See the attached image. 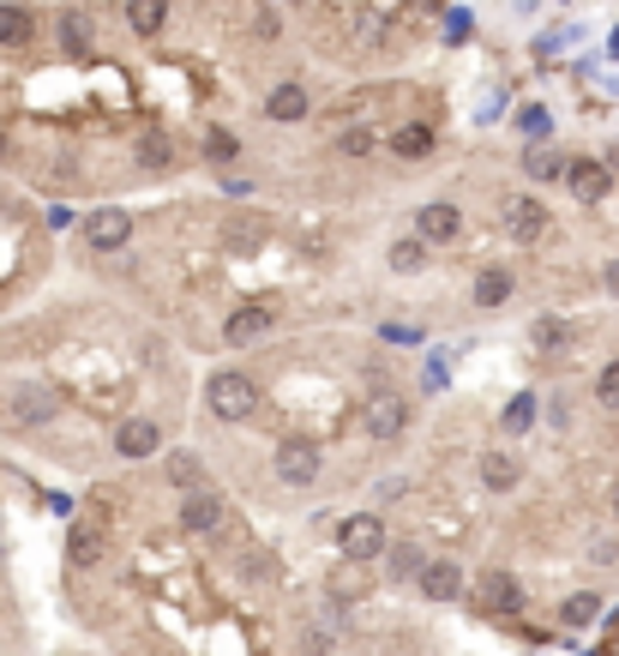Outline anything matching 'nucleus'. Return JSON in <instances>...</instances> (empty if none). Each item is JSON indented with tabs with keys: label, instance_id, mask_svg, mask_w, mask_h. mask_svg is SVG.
<instances>
[{
	"label": "nucleus",
	"instance_id": "nucleus-17",
	"mask_svg": "<svg viewBox=\"0 0 619 656\" xmlns=\"http://www.w3.org/2000/svg\"><path fill=\"white\" fill-rule=\"evenodd\" d=\"M265 114H270V121H301V114H307V91L295 79L277 85V91L265 97Z\"/></svg>",
	"mask_w": 619,
	"mask_h": 656
},
{
	"label": "nucleus",
	"instance_id": "nucleus-2",
	"mask_svg": "<svg viewBox=\"0 0 619 656\" xmlns=\"http://www.w3.org/2000/svg\"><path fill=\"white\" fill-rule=\"evenodd\" d=\"M205 397H211V416H223V422H247V416H253V404H259L253 380H247V374H235V368L211 374V385H205Z\"/></svg>",
	"mask_w": 619,
	"mask_h": 656
},
{
	"label": "nucleus",
	"instance_id": "nucleus-26",
	"mask_svg": "<svg viewBox=\"0 0 619 656\" xmlns=\"http://www.w3.org/2000/svg\"><path fill=\"white\" fill-rule=\"evenodd\" d=\"M530 428H535V397L518 392V397L506 404V434H530Z\"/></svg>",
	"mask_w": 619,
	"mask_h": 656
},
{
	"label": "nucleus",
	"instance_id": "nucleus-18",
	"mask_svg": "<svg viewBox=\"0 0 619 656\" xmlns=\"http://www.w3.org/2000/svg\"><path fill=\"white\" fill-rule=\"evenodd\" d=\"M36 36V19L24 7H0V48H24Z\"/></svg>",
	"mask_w": 619,
	"mask_h": 656
},
{
	"label": "nucleus",
	"instance_id": "nucleus-7",
	"mask_svg": "<svg viewBox=\"0 0 619 656\" xmlns=\"http://www.w3.org/2000/svg\"><path fill=\"white\" fill-rule=\"evenodd\" d=\"M277 482H289V488L319 482V446L313 440H283L277 446Z\"/></svg>",
	"mask_w": 619,
	"mask_h": 656
},
{
	"label": "nucleus",
	"instance_id": "nucleus-19",
	"mask_svg": "<svg viewBox=\"0 0 619 656\" xmlns=\"http://www.w3.org/2000/svg\"><path fill=\"white\" fill-rule=\"evenodd\" d=\"M163 19H169V0H126V24H133L139 36H157Z\"/></svg>",
	"mask_w": 619,
	"mask_h": 656
},
{
	"label": "nucleus",
	"instance_id": "nucleus-3",
	"mask_svg": "<svg viewBox=\"0 0 619 656\" xmlns=\"http://www.w3.org/2000/svg\"><path fill=\"white\" fill-rule=\"evenodd\" d=\"M499 223H506L511 241H541L553 229V217H548V205H541V199H530V193H511V199L499 205Z\"/></svg>",
	"mask_w": 619,
	"mask_h": 656
},
{
	"label": "nucleus",
	"instance_id": "nucleus-16",
	"mask_svg": "<svg viewBox=\"0 0 619 656\" xmlns=\"http://www.w3.org/2000/svg\"><path fill=\"white\" fill-rule=\"evenodd\" d=\"M565 170H572V163H565L560 151H548V145L523 151V175H530V182H565Z\"/></svg>",
	"mask_w": 619,
	"mask_h": 656
},
{
	"label": "nucleus",
	"instance_id": "nucleus-12",
	"mask_svg": "<svg viewBox=\"0 0 619 656\" xmlns=\"http://www.w3.org/2000/svg\"><path fill=\"white\" fill-rule=\"evenodd\" d=\"M114 446H121V458H151V452L163 446V428H157L151 416H133V422H121Z\"/></svg>",
	"mask_w": 619,
	"mask_h": 656
},
{
	"label": "nucleus",
	"instance_id": "nucleus-31",
	"mask_svg": "<svg viewBox=\"0 0 619 656\" xmlns=\"http://www.w3.org/2000/svg\"><path fill=\"white\" fill-rule=\"evenodd\" d=\"M338 145H343V157H367V151H373V133H367V127H350Z\"/></svg>",
	"mask_w": 619,
	"mask_h": 656
},
{
	"label": "nucleus",
	"instance_id": "nucleus-28",
	"mask_svg": "<svg viewBox=\"0 0 619 656\" xmlns=\"http://www.w3.org/2000/svg\"><path fill=\"white\" fill-rule=\"evenodd\" d=\"M205 151H211L217 163H229V157H235V151H241V139L229 133V127H211V133H205Z\"/></svg>",
	"mask_w": 619,
	"mask_h": 656
},
{
	"label": "nucleus",
	"instance_id": "nucleus-1",
	"mask_svg": "<svg viewBox=\"0 0 619 656\" xmlns=\"http://www.w3.org/2000/svg\"><path fill=\"white\" fill-rule=\"evenodd\" d=\"M0 409L12 416V428H43L60 404H55V392H48L43 380H12V392L0 397Z\"/></svg>",
	"mask_w": 619,
	"mask_h": 656
},
{
	"label": "nucleus",
	"instance_id": "nucleus-21",
	"mask_svg": "<svg viewBox=\"0 0 619 656\" xmlns=\"http://www.w3.org/2000/svg\"><path fill=\"white\" fill-rule=\"evenodd\" d=\"M475 302H482V307L511 302V272H499V265H494V272H482V277H475Z\"/></svg>",
	"mask_w": 619,
	"mask_h": 656
},
{
	"label": "nucleus",
	"instance_id": "nucleus-30",
	"mask_svg": "<svg viewBox=\"0 0 619 656\" xmlns=\"http://www.w3.org/2000/svg\"><path fill=\"white\" fill-rule=\"evenodd\" d=\"M565 343V319H535V350H560Z\"/></svg>",
	"mask_w": 619,
	"mask_h": 656
},
{
	"label": "nucleus",
	"instance_id": "nucleus-35",
	"mask_svg": "<svg viewBox=\"0 0 619 656\" xmlns=\"http://www.w3.org/2000/svg\"><path fill=\"white\" fill-rule=\"evenodd\" d=\"M385 338H391V343H421V331L416 326H385Z\"/></svg>",
	"mask_w": 619,
	"mask_h": 656
},
{
	"label": "nucleus",
	"instance_id": "nucleus-37",
	"mask_svg": "<svg viewBox=\"0 0 619 656\" xmlns=\"http://www.w3.org/2000/svg\"><path fill=\"white\" fill-rule=\"evenodd\" d=\"M614 518H619V488H614Z\"/></svg>",
	"mask_w": 619,
	"mask_h": 656
},
{
	"label": "nucleus",
	"instance_id": "nucleus-15",
	"mask_svg": "<svg viewBox=\"0 0 619 656\" xmlns=\"http://www.w3.org/2000/svg\"><path fill=\"white\" fill-rule=\"evenodd\" d=\"M67 560H73V566H97V560H102V531H97L90 518H79V524L67 531Z\"/></svg>",
	"mask_w": 619,
	"mask_h": 656
},
{
	"label": "nucleus",
	"instance_id": "nucleus-33",
	"mask_svg": "<svg viewBox=\"0 0 619 656\" xmlns=\"http://www.w3.org/2000/svg\"><path fill=\"white\" fill-rule=\"evenodd\" d=\"M391 265H397V272H416V265H421V241H397Z\"/></svg>",
	"mask_w": 619,
	"mask_h": 656
},
{
	"label": "nucleus",
	"instance_id": "nucleus-6",
	"mask_svg": "<svg viewBox=\"0 0 619 656\" xmlns=\"http://www.w3.org/2000/svg\"><path fill=\"white\" fill-rule=\"evenodd\" d=\"M565 187H572L584 205H601V199L614 193V163H601V157H572V170H565Z\"/></svg>",
	"mask_w": 619,
	"mask_h": 656
},
{
	"label": "nucleus",
	"instance_id": "nucleus-9",
	"mask_svg": "<svg viewBox=\"0 0 619 656\" xmlns=\"http://www.w3.org/2000/svg\"><path fill=\"white\" fill-rule=\"evenodd\" d=\"M85 236H90V248H97V253H114V248H126V236H133V217H126L121 205H109V211H97L85 223Z\"/></svg>",
	"mask_w": 619,
	"mask_h": 656
},
{
	"label": "nucleus",
	"instance_id": "nucleus-24",
	"mask_svg": "<svg viewBox=\"0 0 619 656\" xmlns=\"http://www.w3.org/2000/svg\"><path fill=\"white\" fill-rule=\"evenodd\" d=\"M139 163H145V170H169V163H175V145H169L163 133H145V139H139Z\"/></svg>",
	"mask_w": 619,
	"mask_h": 656
},
{
	"label": "nucleus",
	"instance_id": "nucleus-10",
	"mask_svg": "<svg viewBox=\"0 0 619 656\" xmlns=\"http://www.w3.org/2000/svg\"><path fill=\"white\" fill-rule=\"evenodd\" d=\"M277 326V307H241V314H229V326H223V338L235 343V350H247V343H259L265 331Z\"/></svg>",
	"mask_w": 619,
	"mask_h": 656
},
{
	"label": "nucleus",
	"instance_id": "nucleus-36",
	"mask_svg": "<svg viewBox=\"0 0 619 656\" xmlns=\"http://www.w3.org/2000/svg\"><path fill=\"white\" fill-rule=\"evenodd\" d=\"M601 283H608V295H619V260H608V272H601Z\"/></svg>",
	"mask_w": 619,
	"mask_h": 656
},
{
	"label": "nucleus",
	"instance_id": "nucleus-11",
	"mask_svg": "<svg viewBox=\"0 0 619 656\" xmlns=\"http://www.w3.org/2000/svg\"><path fill=\"white\" fill-rule=\"evenodd\" d=\"M421 597H428V602H457L463 597V566L428 560V566H421Z\"/></svg>",
	"mask_w": 619,
	"mask_h": 656
},
{
	"label": "nucleus",
	"instance_id": "nucleus-5",
	"mask_svg": "<svg viewBox=\"0 0 619 656\" xmlns=\"http://www.w3.org/2000/svg\"><path fill=\"white\" fill-rule=\"evenodd\" d=\"M361 428H367L373 440H397V434L409 428V404L397 392H373L367 409H361Z\"/></svg>",
	"mask_w": 619,
	"mask_h": 656
},
{
	"label": "nucleus",
	"instance_id": "nucleus-27",
	"mask_svg": "<svg viewBox=\"0 0 619 656\" xmlns=\"http://www.w3.org/2000/svg\"><path fill=\"white\" fill-rule=\"evenodd\" d=\"M391 572L397 578H421V548L416 543H397L391 548Z\"/></svg>",
	"mask_w": 619,
	"mask_h": 656
},
{
	"label": "nucleus",
	"instance_id": "nucleus-29",
	"mask_svg": "<svg viewBox=\"0 0 619 656\" xmlns=\"http://www.w3.org/2000/svg\"><path fill=\"white\" fill-rule=\"evenodd\" d=\"M169 482H175V488H187V494H192V488H199V464H192L187 452H175V458H169Z\"/></svg>",
	"mask_w": 619,
	"mask_h": 656
},
{
	"label": "nucleus",
	"instance_id": "nucleus-22",
	"mask_svg": "<svg viewBox=\"0 0 619 656\" xmlns=\"http://www.w3.org/2000/svg\"><path fill=\"white\" fill-rule=\"evenodd\" d=\"M596 614H601V597H596V590H577V597H565L560 621H565V626H589Z\"/></svg>",
	"mask_w": 619,
	"mask_h": 656
},
{
	"label": "nucleus",
	"instance_id": "nucleus-20",
	"mask_svg": "<svg viewBox=\"0 0 619 656\" xmlns=\"http://www.w3.org/2000/svg\"><path fill=\"white\" fill-rule=\"evenodd\" d=\"M482 482L494 488V494L518 488V458H506V452H487V458H482Z\"/></svg>",
	"mask_w": 619,
	"mask_h": 656
},
{
	"label": "nucleus",
	"instance_id": "nucleus-4",
	"mask_svg": "<svg viewBox=\"0 0 619 656\" xmlns=\"http://www.w3.org/2000/svg\"><path fill=\"white\" fill-rule=\"evenodd\" d=\"M338 548L350 560H379L385 555V518L379 512H355V518L338 531Z\"/></svg>",
	"mask_w": 619,
	"mask_h": 656
},
{
	"label": "nucleus",
	"instance_id": "nucleus-13",
	"mask_svg": "<svg viewBox=\"0 0 619 656\" xmlns=\"http://www.w3.org/2000/svg\"><path fill=\"white\" fill-rule=\"evenodd\" d=\"M482 602H487L494 614H518V609H523L518 578H511V572H499V566H494V572H482Z\"/></svg>",
	"mask_w": 619,
	"mask_h": 656
},
{
	"label": "nucleus",
	"instance_id": "nucleus-32",
	"mask_svg": "<svg viewBox=\"0 0 619 656\" xmlns=\"http://www.w3.org/2000/svg\"><path fill=\"white\" fill-rule=\"evenodd\" d=\"M518 121H523V133H530V139H548L553 133V114L548 109H523Z\"/></svg>",
	"mask_w": 619,
	"mask_h": 656
},
{
	"label": "nucleus",
	"instance_id": "nucleus-23",
	"mask_svg": "<svg viewBox=\"0 0 619 656\" xmlns=\"http://www.w3.org/2000/svg\"><path fill=\"white\" fill-rule=\"evenodd\" d=\"M391 151H397V157H428V151H433V133H428V127H397Z\"/></svg>",
	"mask_w": 619,
	"mask_h": 656
},
{
	"label": "nucleus",
	"instance_id": "nucleus-38",
	"mask_svg": "<svg viewBox=\"0 0 619 656\" xmlns=\"http://www.w3.org/2000/svg\"><path fill=\"white\" fill-rule=\"evenodd\" d=\"M608 163H614V170H619V151H614V157H608Z\"/></svg>",
	"mask_w": 619,
	"mask_h": 656
},
{
	"label": "nucleus",
	"instance_id": "nucleus-14",
	"mask_svg": "<svg viewBox=\"0 0 619 656\" xmlns=\"http://www.w3.org/2000/svg\"><path fill=\"white\" fill-rule=\"evenodd\" d=\"M416 229H421V241H457L463 211H457V205H421V211H416Z\"/></svg>",
	"mask_w": 619,
	"mask_h": 656
},
{
	"label": "nucleus",
	"instance_id": "nucleus-25",
	"mask_svg": "<svg viewBox=\"0 0 619 656\" xmlns=\"http://www.w3.org/2000/svg\"><path fill=\"white\" fill-rule=\"evenodd\" d=\"M60 43H67L73 55H85V48H90V19H85V12H60Z\"/></svg>",
	"mask_w": 619,
	"mask_h": 656
},
{
	"label": "nucleus",
	"instance_id": "nucleus-8",
	"mask_svg": "<svg viewBox=\"0 0 619 656\" xmlns=\"http://www.w3.org/2000/svg\"><path fill=\"white\" fill-rule=\"evenodd\" d=\"M223 518H229V506H223V494H211V488H192L187 494V506H180V524L187 531H223Z\"/></svg>",
	"mask_w": 619,
	"mask_h": 656
},
{
	"label": "nucleus",
	"instance_id": "nucleus-34",
	"mask_svg": "<svg viewBox=\"0 0 619 656\" xmlns=\"http://www.w3.org/2000/svg\"><path fill=\"white\" fill-rule=\"evenodd\" d=\"M596 397H601V404H619V362H608V368H601V380H596Z\"/></svg>",
	"mask_w": 619,
	"mask_h": 656
}]
</instances>
